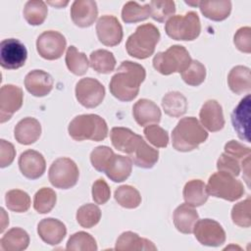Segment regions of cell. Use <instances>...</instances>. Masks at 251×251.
Here are the masks:
<instances>
[{
  "label": "cell",
  "instance_id": "obj_1",
  "mask_svg": "<svg viewBox=\"0 0 251 251\" xmlns=\"http://www.w3.org/2000/svg\"><path fill=\"white\" fill-rule=\"evenodd\" d=\"M145 77L146 72L143 66L131 61H124L111 78L110 92L121 101H131L138 95L140 84Z\"/></svg>",
  "mask_w": 251,
  "mask_h": 251
},
{
  "label": "cell",
  "instance_id": "obj_2",
  "mask_svg": "<svg viewBox=\"0 0 251 251\" xmlns=\"http://www.w3.org/2000/svg\"><path fill=\"white\" fill-rule=\"evenodd\" d=\"M208 132L194 117L182 118L172 131V144L176 151L189 152L205 142Z\"/></svg>",
  "mask_w": 251,
  "mask_h": 251
},
{
  "label": "cell",
  "instance_id": "obj_3",
  "mask_svg": "<svg viewBox=\"0 0 251 251\" xmlns=\"http://www.w3.org/2000/svg\"><path fill=\"white\" fill-rule=\"evenodd\" d=\"M68 131L75 141H102L108 135V126L105 120L98 115L83 114L73 119Z\"/></svg>",
  "mask_w": 251,
  "mask_h": 251
},
{
  "label": "cell",
  "instance_id": "obj_4",
  "mask_svg": "<svg viewBox=\"0 0 251 251\" xmlns=\"http://www.w3.org/2000/svg\"><path fill=\"white\" fill-rule=\"evenodd\" d=\"M160 31L153 24H143L136 27L126 42L128 55L136 59H146L153 55L159 42Z\"/></svg>",
  "mask_w": 251,
  "mask_h": 251
},
{
  "label": "cell",
  "instance_id": "obj_5",
  "mask_svg": "<svg viewBox=\"0 0 251 251\" xmlns=\"http://www.w3.org/2000/svg\"><path fill=\"white\" fill-rule=\"evenodd\" d=\"M191 57L185 47L173 45L164 52H158L153 58L154 69L164 75H169L174 73L181 74L191 63Z\"/></svg>",
  "mask_w": 251,
  "mask_h": 251
},
{
  "label": "cell",
  "instance_id": "obj_6",
  "mask_svg": "<svg viewBox=\"0 0 251 251\" xmlns=\"http://www.w3.org/2000/svg\"><path fill=\"white\" fill-rule=\"evenodd\" d=\"M168 36L175 40L191 41L201 32V24L197 13L190 11L185 15H176L170 18L165 25Z\"/></svg>",
  "mask_w": 251,
  "mask_h": 251
},
{
  "label": "cell",
  "instance_id": "obj_7",
  "mask_svg": "<svg viewBox=\"0 0 251 251\" xmlns=\"http://www.w3.org/2000/svg\"><path fill=\"white\" fill-rule=\"evenodd\" d=\"M206 188L209 195L230 202L240 199L244 194V186L240 180L220 171L209 177Z\"/></svg>",
  "mask_w": 251,
  "mask_h": 251
},
{
  "label": "cell",
  "instance_id": "obj_8",
  "mask_svg": "<svg viewBox=\"0 0 251 251\" xmlns=\"http://www.w3.org/2000/svg\"><path fill=\"white\" fill-rule=\"evenodd\" d=\"M79 171L76 164L70 158L56 159L49 168L48 177L53 186L60 189H69L78 180Z\"/></svg>",
  "mask_w": 251,
  "mask_h": 251
},
{
  "label": "cell",
  "instance_id": "obj_9",
  "mask_svg": "<svg viewBox=\"0 0 251 251\" xmlns=\"http://www.w3.org/2000/svg\"><path fill=\"white\" fill-rule=\"evenodd\" d=\"M27 50L17 38H7L0 43V65L7 70L22 68L26 61Z\"/></svg>",
  "mask_w": 251,
  "mask_h": 251
},
{
  "label": "cell",
  "instance_id": "obj_10",
  "mask_svg": "<svg viewBox=\"0 0 251 251\" xmlns=\"http://www.w3.org/2000/svg\"><path fill=\"white\" fill-rule=\"evenodd\" d=\"M75 97L83 107L95 108L105 97V87L93 77H84L75 85Z\"/></svg>",
  "mask_w": 251,
  "mask_h": 251
},
{
  "label": "cell",
  "instance_id": "obj_11",
  "mask_svg": "<svg viewBox=\"0 0 251 251\" xmlns=\"http://www.w3.org/2000/svg\"><path fill=\"white\" fill-rule=\"evenodd\" d=\"M67 46L65 36L56 30L43 31L36 40L38 54L46 60L59 59Z\"/></svg>",
  "mask_w": 251,
  "mask_h": 251
},
{
  "label": "cell",
  "instance_id": "obj_12",
  "mask_svg": "<svg viewBox=\"0 0 251 251\" xmlns=\"http://www.w3.org/2000/svg\"><path fill=\"white\" fill-rule=\"evenodd\" d=\"M195 238L202 244L211 247H218L225 243L226 232L223 226L215 220H198L193 229Z\"/></svg>",
  "mask_w": 251,
  "mask_h": 251
},
{
  "label": "cell",
  "instance_id": "obj_13",
  "mask_svg": "<svg viewBox=\"0 0 251 251\" xmlns=\"http://www.w3.org/2000/svg\"><path fill=\"white\" fill-rule=\"evenodd\" d=\"M24 93L21 87L14 84H5L0 89V123H6L21 109Z\"/></svg>",
  "mask_w": 251,
  "mask_h": 251
},
{
  "label": "cell",
  "instance_id": "obj_14",
  "mask_svg": "<svg viewBox=\"0 0 251 251\" xmlns=\"http://www.w3.org/2000/svg\"><path fill=\"white\" fill-rule=\"evenodd\" d=\"M96 33L99 41L106 46H116L123 39V27L113 15L100 17L96 24Z\"/></svg>",
  "mask_w": 251,
  "mask_h": 251
},
{
  "label": "cell",
  "instance_id": "obj_15",
  "mask_svg": "<svg viewBox=\"0 0 251 251\" xmlns=\"http://www.w3.org/2000/svg\"><path fill=\"white\" fill-rule=\"evenodd\" d=\"M19 168L24 176L29 179H36L44 174L46 162L41 153L28 149L19 157Z\"/></svg>",
  "mask_w": 251,
  "mask_h": 251
},
{
  "label": "cell",
  "instance_id": "obj_16",
  "mask_svg": "<svg viewBox=\"0 0 251 251\" xmlns=\"http://www.w3.org/2000/svg\"><path fill=\"white\" fill-rule=\"evenodd\" d=\"M199 118L202 126L212 132L221 130L225 126L223 108L220 103L214 99L207 100L202 105Z\"/></svg>",
  "mask_w": 251,
  "mask_h": 251
},
{
  "label": "cell",
  "instance_id": "obj_17",
  "mask_svg": "<svg viewBox=\"0 0 251 251\" xmlns=\"http://www.w3.org/2000/svg\"><path fill=\"white\" fill-rule=\"evenodd\" d=\"M98 16L97 4L93 0H75L71 7V18L79 27L92 25Z\"/></svg>",
  "mask_w": 251,
  "mask_h": 251
},
{
  "label": "cell",
  "instance_id": "obj_18",
  "mask_svg": "<svg viewBox=\"0 0 251 251\" xmlns=\"http://www.w3.org/2000/svg\"><path fill=\"white\" fill-rule=\"evenodd\" d=\"M54 80L50 74L42 70L30 71L25 77V89L33 96L43 97L53 88Z\"/></svg>",
  "mask_w": 251,
  "mask_h": 251
},
{
  "label": "cell",
  "instance_id": "obj_19",
  "mask_svg": "<svg viewBox=\"0 0 251 251\" xmlns=\"http://www.w3.org/2000/svg\"><path fill=\"white\" fill-rule=\"evenodd\" d=\"M110 137L113 146L128 156L136 149L140 141L143 139L141 135L136 134L131 129L123 126H115L110 131Z\"/></svg>",
  "mask_w": 251,
  "mask_h": 251
},
{
  "label": "cell",
  "instance_id": "obj_20",
  "mask_svg": "<svg viewBox=\"0 0 251 251\" xmlns=\"http://www.w3.org/2000/svg\"><path fill=\"white\" fill-rule=\"evenodd\" d=\"M249 118H250V95L247 94L240 100L231 113V124L238 137L246 142H250L249 137Z\"/></svg>",
  "mask_w": 251,
  "mask_h": 251
},
{
  "label": "cell",
  "instance_id": "obj_21",
  "mask_svg": "<svg viewBox=\"0 0 251 251\" xmlns=\"http://www.w3.org/2000/svg\"><path fill=\"white\" fill-rule=\"evenodd\" d=\"M132 160L128 156L113 154L104 167L103 173L114 182L126 180L131 174Z\"/></svg>",
  "mask_w": 251,
  "mask_h": 251
},
{
  "label": "cell",
  "instance_id": "obj_22",
  "mask_svg": "<svg viewBox=\"0 0 251 251\" xmlns=\"http://www.w3.org/2000/svg\"><path fill=\"white\" fill-rule=\"evenodd\" d=\"M39 237L49 245L59 244L67 234L65 224L54 218L43 219L37 225Z\"/></svg>",
  "mask_w": 251,
  "mask_h": 251
},
{
  "label": "cell",
  "instance_id": "obj_23",
  "mask_svg": "<svg viewBox=\"0 0 251 251\" xmlns=\"http://www.w3.org/2000/svg\"><path fill=\"white\" fill-rule=\"evenodd\" d=\"M132 115L135 122L145 126L150 124H159L161 121V110L156 103L149 99H139L132 107Z\"/></svg>",
  "mask_w": 251,
  "mask_h": 251
},
{
  "label": "cell",
  "instance_id": "obj_24",
  "mask_svg": "<svg viewBox=\"0 0 251 251\" xmlns=\"http://www.w3.org/2000/svg\"><path fill=\"white\" fill-rule=\"evenodd\" d=\"M41 135L40 123L31 117H26L21 120L15 126V139L24 145H29L39 139Z\"/></svg>",
  "mask_w": 251,
  "mask_h": 251
},
{
  "label": "cell",
  "instance_id": "obj_25",
  "mask_svg": "<svg viewBox=\"0 0 251 251\" xmlns=\"http://www.w3.org/2000/svg\"><path fill=\"white\" fill-rule=\"evenodd\" d=\"M115 249L118 251H156L157 247L151 240L140 237L135 232L125 231L118 237Z\"/></svg>",
  "mask_w": 251,
  "mask_h": 251
},
{
  "label": "cell",
  "instance_id": "obj_26",
  "mask_svg": "<svg viewBox=\"0 0 251 251\" xmlns=\"http://www.w3.org/2000/svg\"><path fill=\"white\" fill-rule=\"evenodd\" d=\"M198 220L199 216L197 211L194 207L186 203L180 204L174 212V225L181 233H192Z\"/></svg>",
  "mask_w": 251,
  "mask_h": 251
},
{
  "label": "cell",
  "instance_id": "obj_27",
  "mask_svg": "<svg viewBox=\"0 0 251 251\" xmlns=\"http://www.w3.org/2000/svg\"><path fill=\"white\" fill-rule=\"evenodd\" d=\"M227 83L235 94L249 92L251 90L250 69L245 66L233 67L227 75Z\"/></svg>",
  "mask_w": 251,
  "mask_h": 251
},
{
  "label": "cell",
  "instance_id": "obj_28",
  "mask_svg": "<svg viewBox=\"0 0 251 251\" xmlns=\"http://www.w3.org/2000/svg\"><path fill=\"white\" fill-rule=\"evenodd\" d=\"M202 15L209 20L220 22L226 20L231 12L230 1H198Z\"/></svg>",
  "mask_w": 251,
  "mask_h": 251
},
{
  "label": "cell",
  "instance_id": "obj_29",
  "mask_svg": "<svg viewBox=\"0 0 251 251\" xmlns=\"http://www.w3.org/2000/svg\"><path fill=\"white\" fill-rule=\"evenodd\" d=\"M182 194L185 203L192 207H199L205 204L209 197L206 184L201 179H191L186 182Z\"/></svg>",
  "mask_w": 251,
  "mask_h": 251
},
{
  "label": "cell",
  "instance_id": "obj_30",
  "mask_svg": "<svg viewBox=\"0 0 251 251\" xmlns=\"http://www.w3.org/2000/svg\"><path fill=\"white\" fill-rule=\"evenodd\" d=\"M29 244L28 233L21 227L9 229L0 239L1 248L5 251H22Z\"/></svg>",
  "mask_w": 251,
  "mask_h": 251
},
{
  "label": "cell",
  "instance_id": "obj_31",
  "mask_svg": "<svg viewBox=\"0 0 251 251\" xmlns=\"http://www.w3.org/2000/svg\"><path fill=\"white\" fill-rule=\"evenodd\" d=\"M128 157H130L135 166L143 169H151L158 162L159 151L151 147L144 139H142L133 153Z\"/></svg>",
  "mask_w": 251,
  "mask_h": 251
},
{
  "label": "cell",
  "instance_id": "obj_32",
  "mask_svg": "<svg viewBox=\"0 0 251 251\" xmlns=\"http://www.w3.org/2000/svg\"><path fill=\"white\" fill-rule=\"evenodd\" d=\"M164 112L174 118H178L186 113L187 100L183 94L178 91H171L165 94L162 99Z\"/></svg>",
  "mask_w": 251,
  "mask_h": 251
},
{
  "label": "cell",
  "instance_id": "obj_33",
  "mask_svg": "<svg viewBox=\"0 0 251 251\" xmlns=\"http://www.w3.org/2000/svg\"><path fill=\"white\" fill-rule=\"evenodd\" d=\"M151 16L149 4L139 5L135 1L126 2L122 9V20L126 24H135L147 20Z\"/></svg>",
  "mask_w": 251,
  "mask_h": 251
},
{
  "label": "cell",
  "instance_id": "obj_34",
  "mask_svg": "<svg viewBox=\"0 0 251 251\" xmlns=\"http://www.w3.org/2000/svg\"><path fill=\"white\" fill-rule=\"evenodd\" d=\"M90 66L99 74H110L115 70L116 59L112 52L105 49H98L90 54Z\"/></svg>",
  "mask_w": 251,
  "mask_h": 251
},
{
  "label": "cell",
  "instance_id": "obj_35",
  "mask_svg": "<svg viewBox=\"0 0 251 251\" xmlns=\"http://www.w3.org/2000/svg\"><path fill=\"white\" fill-rule=\"evenodd\" d=\"M65 61L69 71L75 75H83L86 74L90 65L86 55L79 52L76 47L73 45L68 47Z\"/></svg>",
  "mask_w": 251,
  "mask_h": 251
},
{
  "label": "cell",
  "instance_id": "obj_36",
  "mask_svg": "<svg viewBox=\"0 0 251 251\" xmlns=\"http://www.w3.org/2000/svg\"><path fill=\"white\" fill-rule=\"evenodd\" d=\"M24 17L30 25H39L45 21L48 8L45 2L40 0L27 1L24 8Z\"/></svg>",
  "mask_w": 251,
  "mask_h": 251
},
{
  "label": "cell",
  "instance_id": "obj_37",
  "mask_svg": "<svg viewBox=\"0 0 251 251\" xmlns=\"http://www.w3.org/2000/svg\"><path fill=\"white\" fill-rule=\"evenodd\" d=\"M115 200L122 207L126 209H134L141 203V195L139 191L131 185H121L114 193Z\"/></svg>",
  "mask_w": 251,
  "mask_h": 251
},
{
  "label": "cell",
  "instance_id": "obj_38",
  "mask_svg": "<svg viewBox=\"0 0 251 251\" xmlns=\"http://www.w3.org/2000/svg\"><path fill=\"white\" fill-rule=\"evenodd\" d=\"M66 249L69 251H96L98 247L95 238L91 234L78 231L70 236Z\"/></svg>",
  "mask_w": 251,
  "mask_h": 251
},
{
  "label": "cell",
  "instance_id": "obj_39",
  "mask_svg": "<svg viewBox=\"0 0 251 251\" xmlns=\"http://www.w3.org/2000/svg\"><path fill=\"white\" fill-rule=\"evenodd\" d=\"M6 206L16 213H25L30 207L29 195L21 189L9 190L5 195Z\"/></svg>",
  "mask_w": 251,
  "mask_h": 251
},
{
  "label": "cell",
  "instance_id": "obj_40",
  "mask_svg": "<svg viewBox=\"0 0 251 251\" xmlns=\"http://www.w3.org/2000/svg\"><path fill=\"white\" fill-rule=\"evenodd\" d=\"M56 201L55 191L49 187H42L34 194L33 208L39 214H47L54 208Z\"/></svg>",
  "mask_w": 251,
  "mask_h": 251
},
{
  "label": "cell",
  "instance_id": "obj_41",
  "mask_svg": "<svg viewBox=\"0 0 251 251\" xmlns=\"http://www.w3.org/2000/svg\"><path fill=\"white\" fill-rule=\"evenodd\" d=\"M101 219V210L95 204H84L76 211V222L84 228H91Z\"/></svg>",
  "mask_w": 251,
  "mask_h": 251
},
{
  "label": "cell",
  "instance_id": "obj_42",
  "mask_svg": "<svg viewBox=\"0 0 251 251\" xmlns=\"http://www.w3.org/2000/svg\"><path fill=\"white\" fill-rule=\"evenodd\" d=\"M151 18L159 23H164L176 13V4L171 0H153L149 3Z\"/></svg>",
  "mask_w": 251,
  "mask_h": 251
},
{
  "label": "cell",
  "instance_id": "obj_43",
  "mask_svg": "<svg viewBox=\"0 0 251 251\" xmlns=\"http://www.w3.org/2000/svg\"><path fill=\"white\" fill-rule=\"evenodd\" d=\"M183 81L191 86H198L206 78V68L197 60H191L190 65L181 73Z\"/></svg>",
  "mask_w": 251,
  "mask_h": 251
},
{
  "label": "cell",
  "instance_id": "obj_44",
  "mask_svg": "<svg viewBox=\"0 0 251 251\" xmlns=\"http://www.w3.org/2000/svg\"><path fill=\"white\" fill-rule=\"evenodd\" d=\"M250 197L235 204L231 210V220L233 224L241 227H249L251 226L250 217Z\"/></svg>",
  "mask_w": 251,
  "mask_h": 251
},
{
  "label": "cell",
  "instance_id": "obj_45",
  "mask_svg": "<svg viewBox=\"0 0 251 251\" xmlns=\"http://www.w3.org/2000/svg\"><path fill=\"white\" fill-rule=\"evenodd\" d=\"M146 139L158 148H165L169 143V135L167 130L157 125L146 126L143 129Z\"/></svg>",
  "mask_w": 251,
  "mask_h": 251
},
{
  "label": "cell",
  "instance_id": "obj_46",
  "mask_svg": "<svg viewBox=\"0 0 251 251\" xmlns=\"http://www.w3.org/2000/svg\"><path fill=\"white\" fill-rule=\"evenodd\" d=\"M242 161H239L238 159L224 152L223 154H221L217 161V169L220 172H225L233 176H237L240 174V165Z\"/></svg>",
  "mask_w": 251,
  "mask_h": 251
},
{
  "label": "cell",
  "instance_id": "obj_47",
  "mask_svg": "<svg viewBox=\"0 0 251 251\" xmlns=\"http://www.w3.org/2000/svg\"><path fill=\"white\" fill-rule=\"evenodd\" d=\"M114 154V151L108 146H97L94 148L90 153V162L93 168L98 171L102 172L104 170L105 165L107 164L109 158Z\"/></svg>",
  "mask_w": 251,
  "mask_h": 251
},
{
  "label": "cell",
  "instance_id": "obj_48",
  "mask_svg": "<svg viewBox=\"0 0 251 251\" xmlns=\"http://www.w3.org/2000/svg\"><path fill=\"white\" fill-rule=\"evenodd\" d=\"M111 196V190L108 183L103 178L96 179L92 184V199L96 204H105Z\"/></svg>",
  "mask_w": 251,
  "mask_h": 251
},
{
  "label": "cell",
  "instance_id": "obj_49",
  "mask_svg": "<svg viewBox=\"0 0 251 251\" xmlns=\"http://www.w3.org/2000/svg\"><path fill=\"white\" fill-rule=\"evenodd\" d=\"M233 43L239 51L249 54L251 52V28L249 26L238 28L234 34Z\"/></svg>",
  "mask_w": 251,
  "mask_h": 251
},
{
  "label": "cell",
  "instance_id": "obj_50",
  "mask_svg": "<svg viewBox=\"0 0 251 251\" xmlns=\"http://www.w3.org/2000/svg\"><path fill=\"white\" fill-rule=\"evenodd\" d=\"M225 153L238 159L239 161H242L250 156L251 150L249 147L236 140H230L225 145Z\"/></svg>",
  "mask_w": 251,
  "mask_h": 251
},
{
  "label": "cell",
  "instance_id": "obj_51",
  "mask_svg": "<svg viewBox=\"0 0 251 251\" xmlns=\"http://www.w3.org/2000/svg\"><path fill=\"white\" fill-rule=\"evenodd\" d=\"M1 150H0V167L5 168L12 164L16 156V150L12 143L6 141L5 139L0 140Z\"/></svg>",
  "mask_w": 251,
  "mask_h": 251
},
{
  "label": "cell",
  "instance_id": "obj_52",
  "mask_svg": "<svg viewBox=\"0 0 251 251\" xmlns=\"http://www.w3.org/2000/svg\"><path fill=\"white\" fill-rule=\"evenodd\" d=\"M48 4H50V5H52V6H55V7H57V8H63L64 6H66V5H68L69 4V2L68 1H66V2H63V1H55V2H52V1H50V2H47Z\"/></svg>",
  "mask_w": 251,
  "mask_h": 251
}]
</instances>
